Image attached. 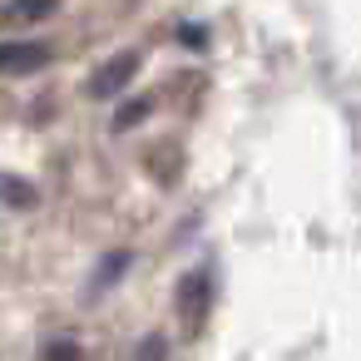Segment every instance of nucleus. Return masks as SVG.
<instances>
[{"instance_id":"nucleus-1","label":"nucleus","mask_w":361,"mask_h":361,"mask_svg":"<svg viewBox=\"0 0 361 361\" xmlns=\"http://www.w3.org/2000/svg\"><path fill=\"white\" fill-rule=\"evenodd\" d=\"M35 65H45V50H40V45H0V75L35 70Z\"/></svg>"},{"instance_id":"nucleus-2","label":"nucleus","mask_w":361,"mask_h":361,"mask_svg":"<svg viewBox=\"0 0 361 361\" xmlns=\"http://www.w3.org/2000/svg\"><path fill=\"white\" fill-rule=\"evenodd\" d=\"M45 361H85V356H80V346H70V341H55V346L45 351Z\"/></svg>"}]
</instances>
